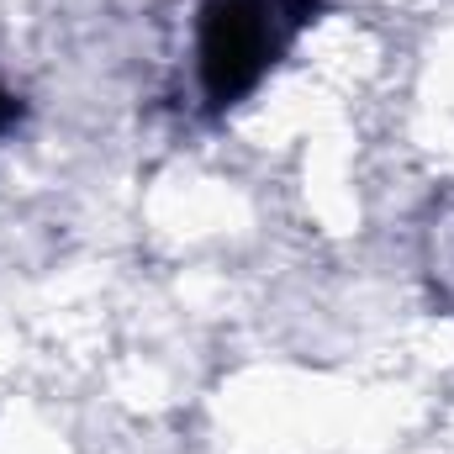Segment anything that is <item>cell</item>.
<instances>
[{
	"mask_svg": "<svg viewBox=\"0 0 454 454\" xmlns=\"http://www.w3.org/2000/svg\"><path fill=\"white\" fill-rule=\"evenodd\" d=\"M317 21V0H201L196 11V96L212 116L238 112Z\"/></svg>",
	"mask_w": 454,
	"mask_h": 454,
	"instance_id": "1",
	"label": "cell"
},
{
	"mask_svg": "<svg viewBox=\"0 0 454 454\" xmlns=\"http://www.w3.org/2000/svg\"><path fill=\"white\" fill-rule=\"evenodd\" d=\"M428 270L444 286V296H454V201L439 207V223L428 227Z\"/></svg>",
	"mask_w": 454,
	"mask_h": 454,
	"instance_id": "2",
	"label": "cell"
},
{
	"mask_svg": "<svg viewBox=\"0 0 454 454\" xmlns=\"http://www.w3.org/2000/svg\"><path fill=\"white\" fill-rule=\"evenodd\" d=\"M16 121H21V96H16V90H11V85L0 80V137H5V132H11Z\"/></svg>",
	"mask_w": 454,
	"mask_h": 454,
	"instance_id": "3",
	"label": "cell"
}]
</instances>
